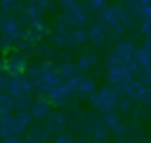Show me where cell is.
<instances>
[{
    "instance_id": "cell-1",
    "label": "cell",
    "mask_w": 151,
    "mask_h": 143,
    "mask_svg": "<svg viewBox=\"0 0 151 143\" xmlns=\"http://www.w3.org/2000/svg\"><path fill=\"white\" fill-rule=\"evenodd\" d=\"M31 122L26 112H19L14 116L7 115L0 119V137H13L21 135Z\"/></svg>"
},
{
    "instance_id": "cell-2",
    "label": "cell",
    "mask_w": 151,
    "mask_h": 143,
    "mask_svg": "<svg viewBox=\"0 0 151 143\" xmlns=\"http://www.w3.org/2000/svg\"><path fill=\"white\" fill-rule=\"evenodd\" d=\"M92 104L101 112L112 111L118 103V95L112 87H103L92 97Z\"/></svg>"
},
{
    "instance_id": "cell-3",
    "label": "cell",
    "mask_w": 151,
    "mask_h": 143,
    "mask_svg": "<svg viewBox=\"0 0 151 143\" xmlns=\"http://www.w3.org/2000/svg\"><path fill=\"white\" fill-rule=\"evenodd\" d=\"M133 54V45L130 43H120L116 50L109 56L107 64L110 67L114 66H127L131 63V58Z\"/></svg>"
},
{
    "instance_id": "cell-4",
    "label": "cell",
    "mask_w": 151,
    "mask_h": 143,
    "mask_svg": "<svg viewBox=\"0 0 151 143\" xmlns=\"http://www.w3.org/2000/svg\"><path fill=\"white\" fill-rule=\"evenodd\" d=\"M67 89L70 92L72 91H78L81 93H91L94 90V83L91 78L85 77V76H71L67 79L66 83Z\"/></svg>"
},
{
    "instance_id": "cell-5",
    "label": "cell",
    "mask_w": 151,
    "mask_h": 143,
    "mask_svg": "<svg viewBox=\"0 0 151 143\" xmlns=\"http://www.w3.org/2000/svg\"><path fill=\"white\" fill-rule=\"evenodd\" d=\"M132 72L127 66H114L110 67L107 72V80L117 86H126L131 83Z\"/></svg>"
},
{
    "instance_id": "cell-6",
    "label": "cell",
    "mask_w": 151,
    "mask_h": 143,
    "mask_svg": "<svg viewBox=\"0 0 151 143\" xmlns=\"http://www.w3.org/2000/svg\"><path fill=\"white\" fill-rule=\"evenodd\" d=\"M32 84L29 82V79L27 78H22V77H14L13 79L8 80V85H7V89H8V92H9V96L17 98V97H20V96H25V95H28L32 90Z\"/></svg>"
},
{
    "instance_id": "cell-7",
    "label": "cell",
    "mask_w": 151,
    "mask_h": 143,
    "mask_svg": "<svg viewBox=\"0 0 151 143\" xmlns=\"http://www.w3.org/2000/svg\"><path fill=\"white\" fill-rule=\"evenodd\" d=\"M64 126H65V118L63 117L61 113H58V112L48 113V116L46 117V123H45V129L48 132L60 134Z\"/></svg>"
},
{
    "instance_id": "cell-8",
    "label": "cell",
    "mask_w": 151,
    "mask_h": 143,
    "mask_svg": "<svg viewBox=\"0 0 151 143\" xmlns=\"http://www.w3.org/2000/svg\"><path fill=\"white\" fill-rule=\"evenodd\" d=\"M50 109H51L50 100H47L45 98H38V99L33 100V103L31 105V113L34 118L41 119V118H46L48 116Z\"/></svg>"
},
{
    "instance_id": "cell-9",
    "label": "cell",
    "mask_w": 151,
    "mask_h": 143,
    "mask_svg": "<svg viewBox=\"0 0 151 143\" xmlns=\"http://www.w3.org/2000/svg\"><path fill=\"white\" fill-rule=\"evenodd\" d=\"M68 93H70V90L67 89L66 84L65 85L59 84L54 86L52 90H50V100L53 103H61L67 98Z\"/></svg>"
},
{
    "instance_id": "cell-10",
    "label": "cell",
    "mask_w": 151,
    "mask_h": 143,
    "mask_svg": "<svg viewBox=\"0 0 151 143\" xmlns=\"http://www.w3.org/2000/svg\"><path fill=\"white\" fill-rule=\"evenodd\" d=\"M104 123H105L106 128L112 131L118 132L122 130V122H120L119 116L116 112H112V111L106 112L105 117H104Z\"/></svg>"
},
{
    "instance_id": "cell-11",
    "label": "cell",
    "mask_w": 151,
    "mask_h": 143,
    "mask_svg": "<svg viewBox=\"0 0 151 143\" xmlns=\"http://www.w3.org/2000/svg\"><path fill=\"white\" fill-rule=\"evenodd\" d=\"M134 63L137 66L146 69L151 63V53H149L145 48L136 50L134 52Z\"/></svg>"
},
{
    "instance_id": "cell-12",
    "label": "cell",
    "mask_w": 151,
    "mask_h": 143,
    "mask_svg": "<svg viewBox=\"0 0 151 143\" xmlns=\"http://www.w3.org/2000/svg\"><path fill=\"white\" fill-rule=\"evenodd\" d=\"M13 109H14V98H12V96L9 95L1 93L0 95V113L4 116H7L12 112Z\"/></svg>"
},
{
    "instance_id": "cell-13",
    "label": "cell",
    "mask_w": 151,
    "mask_h": 143,
    "mask_svg": "<svg viewBox=\"0 0 151 143\" xmlns=\"http://www.w3.org/2000/svg\"><path fill=\"white\" fill-rule=\"evenodd\" d=\"M32 103H33V100L31 99V97L28 95H25V96H20V97L14 98V108L18 109L21 112H25L27 109H31Z\"/></svg>"
},
{
    "instance_id": "cell-14",
    "label": "cell",
    "mask_w": 151,
    "mask_h": 143,
    "mask_svg": "<svg viewBox=\"0 0 151 143\" xmlns=\"http://www.w3.org/2000/svg\"><path fill=\"white\" fill-rule=\"evenodd\" d=\"M90 38L91 40L97 44V45H101L104 39H105V32L103 30V27L100 25H96L92 27L91 32H90Z\"/></svg>"
},
{
    "instance_id": "cell-15",
    "label": "cell",
    "mask_w": 151,
    "mask_h": 143,
    "mask_svg": "<svg viewBox=\"0 0 151 143\" xmlns=\"http://www.w3.org/2000/svg\"><path fill=\"white\" fill-rule=\"evenodd\" d=\"M96 61V58L92 54H84L79 58V69H81L83 71L88 70Z\"/></svg>"
},
{
    "instance_id": "cell-16",
    "label": "cell",
    "mask_w": 151,
    "mask_h": 143,
    "mask_svg": "<svg viewBox=\"0 0 151 143\" xmlns=\"http://www.w3.org/2000/svg\"><path fill=\"white\" fill-rule=\"evenodd\" d=\"M2 28H4V33L5 34H8V35H14L15 33H17V31H18V27H17V25L14 24V21H12V20H9V21H6L4 25H2Z\"/></svg>"
},
{
    "instance_id": "cell-17",
    "label": "cell",
    "mask_w": 151,
    "mask_h": 143,
    "mask_svg": "<svg viewBox=\"0 0 151 143\" xmlns=\"http://www.w3.org/2000/svg\"><path fill=\"white\" fill-rule=\"evenodd\" d=\"M55 143H74V142H73L72 137H71L68 134H66V132H60V134L57 136V138H55Z\"/></svg>"
},
{
    "instance_id": "cell-18",
    "label": "cell",
    "mask_w": 151,
    "mask_h": 143,
    "mask_svg": "<svg viewBox=\"0 0 151 143\" xmlns=\"http://www.w3.org/2000/svg\"><path fill=\"white\" fill-rule=\"evenodd\" d=\"M7 85H8L7 78H6L5 76L0 74V95L2 93V91H4L5 89H7Z\"/></svg>"
},
{
    "instance_id": "cell-19",
    "label": "cell",
    "mask_w": 151,
    "mask_h": 143,
    "mask_svg": "<svg viewBox=\"0 0 151 143\" xmlns=\"http://www.w3.org/2000/svg\"><path fill=\"white\" fill-rule=\"evenodd\" d=\"M2 143H22V141H21L19 137L13 136V137H7V138H5Z\"/></svg>"
},
{
    "instance_id": "cell-20",
    "label": "cell",
    "mask_w": 151,
    "mask_h": 143,
    "mask_svg": "<svg viewBox=\"0 0 151 143\" xmlns=\"http://www.w3.org/2000/svg\"><path fill=\"white\" fill-rule=\"evenodd\" d=\"M91 6L94 7V8H100L103 5H104V1L105 0H88Z\"/></svg>"
},
{
    "instance_id": "cell-21",
    "label": "cell",
    "mask_w": 151,
    "mask_h": 143,
    "mask_svg": "<svg viewBox=\"0 0 151 143\" xmlns=\"http://www.w3.org/2000/svg\"><path fill=\"white\" fill-rule=\"evenodd\" d=\"M147 143H151V141H150V142H147Z\"/></svg>"
}]
</instances>
